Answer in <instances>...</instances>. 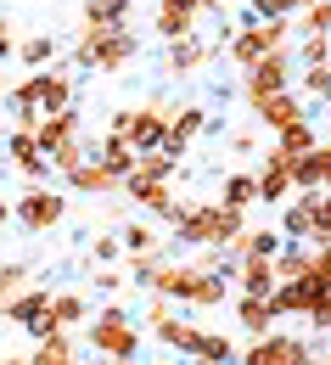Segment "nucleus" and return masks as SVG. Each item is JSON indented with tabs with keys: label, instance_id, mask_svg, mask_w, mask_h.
Segmentation results:
<instances>
[{
	"label": "nucleus",
	"instance_id": "nucleus-43",
	"mask_svg": "<svg viewBox=\"0 0 331 365\" xmlns=\"http://www.w3.org/2000/svg\"><path fill=\"white\" fill-rule=\"evenodd\" d=\"M17 56V29H11V11H0V62Z\"/></svg>",
	"mask_w": 331,
	"mask_h": 365
},
{
	"label": "nucleus",
	"instance_id": "nucleus-49",
	"mask_svg": "<svg viewBox=\"0 0 331 365\" xmlns=\"http://www.w3.org/2000/svg\"><path fill=\"white\" fill-rule=\"evenodd\" d=\"M6 96H11V85H6V73H0V101H6Z\"/></svg>",
	"mask_w": 331,
	"mask_h": 365
},
{
	"label": "nucleus",
	"instance_id": "nucleus-26",
	"mask_svg": "<svg viewBox=\"0 0 331 365\" xmlns=\"http://www.w3.org/2000/svg\"><path fill=\"white\" fill-rule=\"evenodd\" d=\"M315 298H320V292H309L303 281H281V287L270 292V309H275V320H281V315H303V320H309Z\"/></svg>",
	"mask_w": 331,
	"mask_h": 365
},
{
	"label": "nucleus",
	"instance_id": "nucleus-53",
	"mask_svg": "<svg viewBox=\"0 0 331 365\" xmlns=\"http://www.w3.org/2000/svg\"><path fill=\"white\" fill-rule=\"evenodd\" d=\"M320 101H326V107H331V91H326V96H320Z\"/></svg>",
	"mask_w": 331,
	"mask_h": 365
},
{
	"label": "nucleus",
	"instance_id": "nucleus-30",
	"mask_svg": "<svg viewBox=\"0 0 331 365\" xmlns=\"http://www.w3.org/2000/svg\"><path fill=\"white\" fill-rule=\"evenodd\" d=\"M219 208H231V214H247L253 202H258V185H253V175L247 169H236V175H225V197H214Z\"/></svg>",
	"mask_w": 331,
	"mask_h": 365
},
{
	"label": "nucleus",
	"instance_id": "nucleus-2",
	"mask_svg": "<svg viewBox=\"0 0 331 365\" xmlns=\"http://www.w3.org/2000/svg\"><path fill=\"white\" fill-rule=\"evenodd\" d=\"M169 101L163 96H152V101H141V107H118L112 113V124H107V135H118L135 158H146V152H163V135H169Z\"/></svg>",
	"mask_w": 331,
	"mask_h": 365
},
{
	"label": "nucleus",
	"instance_id": "nucleus-11",
	"mask_svg": "<svg viewBox=\"0 0 331 365\" xmlns=\"http://www.w3.org/2000/svg\"><path fill=\"white\" fill-rule=\"evenodd\" d=\"M118 191H124L135 208L157 214V220H169V225L180 220V197H174V185H163V180H135V175H130V180L118 185Z\"/></svg>",
	"mask_w": 331,
	"mask_h": 365
},
{
	"label": "nucleus",
	"instance_id": "nucleus-44",
	"mask_svg": "<svg viewBox=\"0 0 331 365\" xmlns=\"http://www.w3.org/2000/svg\"><path fill=\"white\" fill-rule=\"evenodd\" d=\"M174 315H180V309H174L169 298H152V304H146V326H163V320H174Z\"/></svg>",
	"mask_w": 331,
	"mask_h": 365
},
{
	"label": "nucleus",
	"instance_id": "nucleus-28",
	"mask_svg": "<svg viewBox=\"0 0 331 365\" xmlns=\"http://www.w3.org/2000/svg\"><path fill=\"white\" fill-rule=\"evenodd\" d=\"M152 331H157V343H163V349H169V354H180V360H191V349H196V331H202V326H196V320H163V326H152Z\"/></svg>",
	"mask_w": 331,
	"mask_h": 365
},
{
	"label": "nucleus",
	"instance_id": "nucleus-9",
	"mask_svg": "<svg viewBox=\"0 0 331 365\" xmlns=\"http://www.w3.org/2000/svg\"><path fill=\"white\" fill-rule=\"evenodd\" d=\"M202 130H208V107H202V101L174 107V113H169V135H163V158H174V163H180V158L191 152V140L202 135Z\"/></svg>",
	"mask_w": 331,
	"mask_h": 365
},
{
	"label": "nucleus",
	"instance_id": "nucleus-25",
	"mask_svg": "<svg viewBox=\"0 0 331 365\" xmlns=\"http://www.w3.org/2000/svg\"><path fill=\"white\" fill-rule=\"evenodd\" d=\"M208 56H214V46L208 40H196V34H186V40H174L169 46V73H196V68H208Z\"/></svg>",
	"mask_w": 331,
	"mask_h": 365
},
{
	"label": "nucleus",
	"instance_id": "nucleus-46",
	"mask_svg": "<svg viewBox=\"0 0 331 365\" xmlns=\"http://www.w3.org/2000/svg\"><path fill=\"white\" fill-rule=\"evenodd\" d=\"M90 287H95V292H118V287H124V270H95Z\"/></svg>",
	"mask_w": 331,
	"mask_h": 365
},
{
	"label": "nucleus",
	"instance_id": "nucleus-42",
	"mask_svg": "<svg viewBox=\"0 0 331 365\" xmlns=\"http://www.w3.org/2000/svg\"><path fill=\"white\" fill-rule=\"evenodd\" d=\"M303 91H309V96H326V91H331V62H315V68H303Z\"/></svg>",
	"mask_w": 331,
	"mask_h": 365
},
{
	"label": "nucleus",
	"instance_id": "nucleus-18",
	"mask_svg": "<svg viewBox=\"0 0 331 365\" xmlns=\"http://www.w3.org/2000/svg\"><path fill=\"white\" fill-rule=\"evenodd\" d=\"M231 281L241 287L236 298H270V292H275V270H270V259H236V264H231Z\"/></svg>",
	"mask_w": 331,
	"mask_h": 365
},
{
	"label": "nucleus",
	"instance_id": "nucleus-45",
	"mask_svg": "<svg viewBox=\"0 0 331 365\" xmlns=\"http://www.w3.org/2000/svg\"><path fill=\"white\" fill-rule=\"evenodd\" d=\"M309 326H315V331H331V292H326V298H315V309H309Z\"/></svg>",
	"mask_w": 331,
	"mask_h": 365
},
{
	"label": "nucleus",
	"instance_id": "nucleus-55",
	"mask_svg": "<svg viewBox=\"0 0 331 365\" xmlns=\"http://www.w3.org/2000/svg\"><path fill=\"white\" fill-rule=\"evenodd\" d=\"M0 140H6V135H0Z\"/></svg>",
	"mask_w": 331,
	"mask_h": 365
},
{
	"label": "nucleus",
	"instance_id": "nucleus-22",
	"mask_svg": "<svg viewBox=\"0 0 331 365\" xmlns=\"http://www.w3.org/2000/svg\"><path fill=\"white\" fill-rule=\"evenodd\" d=\"M62 185H68V191H79V197H112V191H118L124 180H112L101 163H90V158H85V163H79V169H73V175H68Z\"/></svg>",
	"mask_w": 331,
	"mask_h": 365
},
{
	"label": "nucleus",
	"instance_id": "nucleus-38",
	"mask_svg": "<svg viewBox=\"0 0 331 365\" xmlns=\"http://www.w3.org/2000/svg\"><path fill=\"white\" fill-rule=\"evenodd\" d=\"M85 158H90V140L79 135V140H68V146H62V152H51L46 163H51V175H62V180H68V175H73V169H79V163H85Z\"/></svg>",
	"mask_w": 331,
	"mask_h": 365
},
{
	"label": "nucleus",
	"instance_id": "nucleus-54",
	"mask_svg": "<svg viewBox=\"0 0 331 365\" xmlns=\"http://www.w3.org/2000/svg\"><path fill=\"white\" fill-rule=\"evenodd\" d=\"M152 365H174V360H152Z\"/></svg>",
	"mask_w": 331,
	"mask_h": 365
},
{
	"label": "nucleus",
	"instance_id": "nucleus-36",
	"mask_svg": "<svg viewBox=\"0 0 331 365\" xmlns=\"http://www.w3.org/2000/svg\"><path fill=\"white\" fill-rule=\"evenodd\" d=\"M231 292V275H196V292H191V309H219Z\"/></svg>",
	"mask_w": 331,
	"mask_h": 365
},
{
	"label": "nucleus",
	"instance_id": "nucleus-52",
	"mask_svg": "<svg viewBox=\"0 0 331 365\" xmlns=\"http://www.w3.org/2000/svg\"><path fill=\"white\" fill-rule=\"evenodd\" d=\"M107 365H135V360H107Z\"/></svg>",
	"mask_w": 331,
	"mask_h": 365
},
{
	"label": "nucleus",
	"instance_id": "nucleus-21",
	"mask_svg": "<svg viewBox=\"0 0 331 365\" xmlns=\"http://www.w3.org/2000/svg\"><path fill=\"white\" fill-rule=\"evenodd\" d=\"M90 163H101L112 180H130V169H135V152H130L118 135H101V140H90Z\"/></svg>",
	"mask_w": 331,
	"mask_h": 365
},
{
	"label": "nucleus",
	"instance_id": "nucleus-40",
	"mask_svg": "<svg viewBox=\"0 0 331 365\" xmlns=\"http://www.w3.org/2000/svg\"><path fill=\"white\" fill-rule=\"evenodd\" d=\"M90 259L101 264V270H112V264L124 259V247H118V236H107V230H101V236H90Z\"/></svg>",
	"mask_w": 331,
	"mask_h": 365
},
{
	"label": "nucleus",
	"instance_id": "nucleus-41",
	"mask_svg": "<svg viewBox=\"0 0 331 365\" xmlns=\"http://www.w3.org/2000/svg\"><path fill=\"white\" fill-rule=\"evenodd\" d=\"M23 287H28V264H11V259H6V264H0V304L17 298Z\"/></svg>",
	"mask_w": 331,
	"mask_h": 365
},
{
	"label": "nucleus",
	"instance_id": "nucleus-20",
	"mask_svg": "<svg viewBox=\"0 0 331 365\" xmlns=\"http://www.w3.org/2000/svg\"><path fill=\"white\" fill-rule=\"evenodd\" d=\"M118 247H124V259H157L163 253V236L152 220H130V225L118 230Z\"/></svg>",
	"mask_w": 331,
	"mask_h": 365
},
{
	"label": "nucleus",
	"instance_id": "nucleus-19",
	"mask_svg": "<svg viewBox=\"0 0 331 365\" xmlns=\"http://www.w3.org/2000/svg\"><path fill=\"white\" fill-rule=\"evenodd\" d=\"M315 197H320V191L292 197V202L281 208V242H303V247H309V230H315Z\"/></svg>",
	"mask_w": 331,
	"mask_h": 365
},
{
	"label": "nucleus",
	"instance_id": "nucleus-7",
	"mask_svg": "<svg viewBox=\"0 0 331 365\" xmlns=\"http://www.w3.org/2000/svg\"><path fill=\"white\" fill-rule=\"evenodd\" d=\"M241 365H309V343L298 337V331H270V337H258V343H247L236 354Z\"/></svg>",
	"mask_w": 331,
	"mask_h": 365
},
{
	"label": "nucleus",
	"instance_id": "nucleus-13",
	"mask_svg": "<svg viewBox=\"0 0 331 365\" xmlns=\"http://www.w3.org/2000/svg\"><path fill=\"white\" fill-rule=\"evenodd\" d=\"M46 309H51V287H46V281H28L17 298H6V304H0V320H6V326H17V331H28L34 320H46Z\"/></svg>",
	"mask_w": 331,
	"mask_h": 365
},
{
	"label": "nucleus",
	"instance_id": "nucleus-27",
	"mask_svg": "<svg viewBox=\"0 0 331 365\" xmlns=\"http://www.w3.org/2000/svg\"><path fill=\"white\" fill-rule=\"evenodd\" d=\"M236 354L241 349L225 337V331H208V326H202V331H196V349H191V365H231Z\"/></svg>",
	"mask_w": 331,
	"mask_h": 365
},
{
	"label": "nucleus",
	"instance_id": "nucleus-33",
	"mask_svg": "<svg viewBox=\"0 0 331 365\" xmlns=\"http://www.w3.org/2000/svg\"><path fill=\"white\" fill-rule=\"evenodd\" d=\"M292 197H309V191H320V146L315 152H303V158H292Z\"/></svg>",
	"mask_w": 331,
	"mask_h": 365
},
{
	"label": "nucleus",
	"instance_id": "nucleus-16",
	"mask_svg": "<svg viewBox=\"0 0 331 365\" xmlns=\"http://www.w3.org/2000/svg\"><path fill=\"white\" fill-rule=\"evenodd\" d=\"M130 0H85L79 6V23H85V34H107V29H130Z\"/></svg>",
	"mask_w": 331,
	"mask_h": 365
},
{
	"label": "nucleus",
	"instance_id": "nucleus-50",
	"mask_svg": "<svg viewBox=\"0 0 331 365\" xmlns=\"http://www.w3.org/2000/svg\"><path fill=\"white\" fill-rule=\"evenodd\" d=\"M309 365H331V354H326V360H320V354H315V360H309Z\"/></svg>",
	"mask_w": 331,
	"mask_h": 365
},
{
	"label": "nucleus",
	"instance_id": "nucleus-37",
	"mask_svg": "<svg viewBox=\"0 0 331 365\" xmlns=\"http://www.w3.org/2000/svg\"><path fill=\"white\" fill-rule=\"evenodd\" d=\"M174 169H180L174 158H163V152H146V158H135V169H130V175H135V180H163V185H174Z\"/></svg>",
	"mask_w": 331,
	"mask_h": 365
},
{
	"label": "nucleus",
	"instance_id": "nucleus-35",
	"mask_svg": "<svg viewBox=\"0 0 331 365\" xmlns=\"http://www.w3.org/2000/svg\"><path fill=\"white\" fill-rule=\"evenodd\" d=\"M303 287H309V292H320V298L331 292V242H326V247H309V270H303Z\"/></svg>",
	"mask_w": 331,
	"mask_h": 365
},
{
	"label": "nucleus",
	"instance_id": "nucleus-39",
	"mask_svg": "<svg viewBox=\"0 0 331 365\" xmlns=\"http://www.w3.org/2000/svg\"><path fill=\"white\" fill-rule=\"evenodd\" d=\"M331 242V191L315 197V230H309V247H326Z\"/></svg>",
	"mask_w": 331,
	"mask_h": 365
},
{
	"label": "nucleus",
	"instance_id": "nucleus-51",
	"mask_svg": "<svg viewBox=\"0 0 331 365\" xmlns=\"http://www.w3.org/2000/svg\"><path fill=\"white\" fill-rule=\"evenodd\" d=\"M79 365H107V360H95V354H90V360H79Z\"/></svg>",
	"mask_w": 331,
	"mask_h": 365
},
{
	"label": "nucleus",
	"instance_id": "nucleus-24",
	"mask_svg": "<svg viewBox=\"0 0 331 365\" xmlns=\"http://www.w3.org/2000/svg\"><path fill=\"white\" fill-rule=\"evenodd\" d=\"M28 365H79V337L73 331H56L46 343L28 349Z\"/></svg>",
	"mask_w": 331,
	"mask_h": 365
},
{
	"label": "nucleus",
	"instance_id": "nucleus-5",
	"mask_svg": "<svg viewBox=\"0 0 331 365\" xmlns=\"http://www.w3.org/2000/svg\"><path fill=\"white\" fill-rule=\"evenodd\" d=\"M6 101H17V107H34L40 118H56V113H68L73 107V73L56 62V68H46V73H28L23 85H11V96Z\"/></svg>",
	"mask_w": 331,
	"mask_h": 365
},
{
	"label": "nucleus",
	"instance_id": "nucleus-12",
	"mask_svg": "<svg viewBox=\"0 0 331 365\" xmlns=\"http://www.w3.org/2000/svg\"><path fill=\"white\" fill-rule=\"evenodd\" d=\"M286 169H292V163H286L281 152H275V146H264V169L253 175L264 208H286V202H292V175H286Z\"/></svg>",
	"mask_w": 331,
	"mask_h": 365
},
{
	"label": "nucleus",
	"instance_id": "nucleus-6",
	"mask_svg": "<svg viewBox=\"0 0 331 365\" xmlns=\"http://www.w3.org/2000/svg\"><path fill=\"white\" fill-rule=\"evenodd\" d=\"M62 214H68V191H51V185H28L11 202V220L28 230V236H46L51 225H62Z\"/></svg>",
	"mask_w": 331,
	"mask_h": 365
},
{
	"label": "nucleus",
	"instance_id": "nucleus-29",
	"mask_svg": "<svg viewBox=\"0 0 331 365\" xmlns=\"http://www.w3.org/2000/svg\"><path fill=\"white\" fill-rule=\"evenodd\" d=\"M17 62H23L28 73L56 68V40H51V34H28V40H17Z\"/></svg>",
	"mask_w": 331,
	"mask_h": 365
},
{
	"label": "nucleus",
	"instance_id": "nucleus-14",
	"mask_svg": "<svg viewBox=\"0 0 331 365\" xmlns=\"http://www.w3.org/2000/svg\"><path fill=\"white\" fill-rule=\"evenodd\" d=\"M253 118H258L270 135H281V130H292V124H303V118H309V101H298L292 91L264 96V101H253Z\"/></svg>",
	"mask_w": 331,
	"mask_h": 365
},
{
	"label": "nucleus",
	"instance_id": "nucleus-23",
	"mask_svg": "<svg viewBox=\"0 0 331 365\" xmlns=\"http://www.w3.org/2000/svg\"><path fill=\"white\" fill-rule=\"evenodd\" d=\"M236 326L258 343V337H270L275 331V309H270V298H236Z\"/></svg>",
	"mask_w": 331,
	"mask_h": 365
},
{
	"label": "nucleus",
	"instance_id": "nucleus-15",
	"mask_svg": "<svg viewBox=\"0 0 331 365\" xmlns=\"http://www.w3.org/2000/svg\"><path fill=\"white\" fill-rule=\"evenodd\" d=\"M85 135V113L79 107H68V113H56V118H40V130H34V152L51 158V152H62L68 140Z\"/></svg>",
	"mask_w": 331,
	"mask_h": 365
},
{
	"label": "nucleus",
	"instance_id": "nucleus-34",
	"mask_svg": "<svg viewBox=\"0 0 331 365\" xmlns=\"http://www.w3.org/2000/svg\"><path fill=\"white\" fill-rule=\"evenodd\" d=\"M298 23L309 40H331V0H303L298 6Z\"/></svg>",
	"mask_w": 331,
	"mask_h": 365
},
{
	"label": "nucleus",
	"instance_id": "nucleus-4",
	"mask_svg": "<svg viewBox=\"0 0 331 365\" xmlns=\"http://www.w3.org/2000/svg\"><path fill=\"white\" fill-rule=\"evenodd\" d=\"M141 56V34L135 29H107V34H79V51L73 62L90 68V73H118Z\"/></svg>",
	"mask_w": 331,
	"mask_h": 365
},
{
	"label": "nucleus",
	"instance_id": "nucleus-17",
	"mask_svg": "<svg viewBox=\"0 0 331 365\" xmlns=\"http://www.w3.org/2000/svg\"><path fill=\"white\" fill-rule=\"evenodd\" d=\"M51 331H85V320H90V298L85 292H51Z\"/></svg>",
	"mask_w": 331,
	"mask_h": 365
},
{
	"label": "nucleus",
	"instance_id": "nucleus-31",
	"mask_svg": "<svg viewBox=\"0 0 331 365\" xmlns=\"http://www.w3.org/2000/svg\"><path fill=\"white\" fill-rule=\"evenodd\" d=\"M270 270H275V287H281V281H303V270H309V247H303V242H281V253L270 259Z\"/></svg>",
	"mask_w": 331,
	"mask_h": 365
},
{
	"label": "nucleus",
	"instance_id": "nucleus-1",
	"mask_svg": "<svg viewBox=\"0 0 331 365\" xmlns=\"http://www.w3.org/2000/svg\"><path fill=\"white\" fill-rule=\"evenodd\" d=\"M241 230H247V214H231L219 202H180V220H174L180 247H219V253H231V242Z\"/></svg>",
	"mask_w": 331,
	"mask_h": 365
},
{
	"label": "nucleus",
	"instance_id": "nucleus-48",
	"mask_svg": "<svg viewBox=\"0 0 331 365\" xmlns=\"http://www.w3.org/2000/svg\"><path fill=\"white\" fill-rule=\"evenodd\" d=\"M0 365H28V354H0Z\"/></svg>",
	"mask_w": 331,
	"mask_h": 365
},
{
	"label": "nucleus",
	"instance_id": "nucleus-3",
	"mask_svg": "<svg viewBox=\"0 0 331 365\" xmlns=\"http://www.w3.org/2000/svg\"><path fill=\"white\" fill-rule=\"evenodd\" d=\"M85 343H90L95 360H135L141 354V326H135V315L124 304H107L101 315H90Z\"/></svg>",
	"mask_w": 331,
	"mask_h": 365
},
{
	"label": "nucleus",
	"instance_id": "nucleus-8",
	"mask_svg": "<svg viewBox=\"0 0 331 365\" xmlns=\"http://www.w3.org/2000/svg\"><path fill=\"white\" fill-rule=\"evenodd\" d=\"M281 91H292V56H286V51L264 56V62H253V68L241 73V96H247V107L264 101V96H281Z\"/></svg>",
	"mask_w": 331,
	"mask_h": 365
},
{
	"label": "nucleus",
	"instance_id": "nucleus-47",
	"mask_svg": "<svg viewBox=\"0 0 331 365\" xmlns=\"http://www.w3.org/2000/svg\"><path fill=\"white\" fill-rule=\"evenodd\" d=\"M11 225V202H6V197H0V230Z\"/></svg>",
	"mask_w": 331,
	"mask_h": 365
},
{
	"label": "nucleus",
	"instance_id": "nucleus-32",
	"mask_svg": "<svg viewBox=\"0 0 331 365\" xmlns=\"http://www.w3.org/2000/svg\"><path fill=\"white\" fill-rule=\"evenodd\" d=\"M315 146H320L315 118H303V124H292V130H281V135H275V152H281L286 163H292V158H303V152H315Z\"/></svg>",
	"mask_w": 331,
	"mask_h": 365
},
{
	"label": "nucleus",
	"instance_id": "nucleus-10",
	"mask_svg": "<svg viewBox=\"0 0 331 365\" xmlns=\"http://www.w3.org/2000/svg\"><path fill=\"white\" fill-rule=\"evenodd\" d=\"M202 11H208V0H163V6H152V29L174 46V40L196 34V17Z\"/></svg>",
	"mask_w": 331,
	"mask_h": 365
}]
</instances>
